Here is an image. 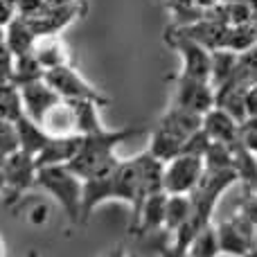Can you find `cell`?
Segmentation results:
<instances>
[{"instance_id": "cell-1", "label": "cell", "mask_w": 257, "mask_h": 257, "mask_svg": "<svg viewBox=\"0 0 257 257\" xmlns=\"http://www.w3.org/2000/svg\"><path fill=\"white\" fill-rule=\"evenodd\" d=\"M106 201H122L131 205V219L138 214L145 194L140 185V167L138 158L120 160L108 174L90 178L84 185V223L90 219L95 208Z\"/></svg>"}, {"instance_id": "cell-2", "label": "cell", "mask_w": 257, "mask_h": 257, "mask_svg": "<svg viewBox=\"0 0 257 257\" xmlns=\"http://www.w3.org/2000/svg\"><path fill=\"white\" fill-rule=\"evenodd\" d=\"M142 128L140 126H126V128H99L95 133H88L81 140V147L77 151V156L68 163V167L81 176L84 181H90V178H97L108 174L120 158L115 156L117 145L126 142L128 138L140 136Z\"/></svg>"}, {"instance_id": "cell-3", "label": "cell", "mask_w": 257, "mask_h": 257, "mask_svg": "<svg viewBox=\"0 0 257 257\" xmlns=\"http://www.w3.org/2000/svg\"><path fill=\"white\" fill-rule=\"evenodd\" d=\"M84 185L86 181L68 165H48L36 172V187L61 205L72 226L84 223Z\"/></svg>"}, {"instance_id": "cell-4", "label": "cell", "mask_w": 257, "mask_h": 257, "mask_svg": "<svg viewBox=\"0 0 257 257\" xmlns=\"http://www.w3.org/2000/svg\"><path fill=\"white\" fill-rule=\"evenodd\" d=\"M36 167L34 156L25 154L23 149L14 151L7 156V160L0 167L3 174V194H5V205L14 208L18 201L23 199L27 190L36 187Z\"/></svg>"}, {"instance_id": "cell-5", "label": "cell", "mask_w": 257, "mask_h": 257, "mask_svg": "<svg viewBox=\"0 0 257 257\" xmlns=\"http://www.w3.org/2000/svg\"><path fill=\"white\" fill-rule=\"evenodd\" d=\"M165 41L183 57L181 75L210 81V77H212V50H208L203 43L194 41L192 36L183 34L176 25H172L165 32Z\"/></svg>"}, {"instance_id": "cell-6", "label": "cell", "mask_w": 257, "mask_h": 257, "mask_svg": "<svg viewBox=\"0 0 257 257\" xmlns=\"http://www.w3.org/2000/svg\"><path fill=\"white\" fill-rule=\"evenodd\" d=\"M205 172V158L201 154L183 151L165 163L163 187L167 194H192Z\"/></svg>"}, {"instance_id": "cell-7", "label": "cell", "mask_w": 257, "mask_h": 257, "mask_svg": "<svg viewBox=\"0 0 257 257\" xmlns=\"http://www.w3.org/2000/svg\"><path fill=\"white\" fill-rule=\"evenodd\" d=\"M45 81L59 93V97L68 99V102H95L99 106H106L108 97L102 95L95 86H90L70 63L66 66L45 70Z\"/></svg>"}, {"instance_id": "cell-8", "label": "cell", "mask_w": 257, "mask_h": 257, "mask_svg": "<svg viewBox=\"0 0 257 257\" xmlns=\"http://www.w3.org/2000/svg\"><path fill=\"white\" fill-rule=\"evenodd\" d=\"M174 81H176V90H174L172 104L194 111L199 115H205L210 108L217 106V88L212 86V81L185 77L181 72L174 77Z\"/></svg>"}, {"instance_id": "cell-9", "label": "cell", "mask_w": 257, "mask_h": 257, "mask_svg": "<svg viewBox=\"0 0 257 257\" xmlns=\"http://www.w3.org/2000/svg\"><path fill=\"white\" fill-rule=\"evenodd\" d=\"M84 14H86V0H75V3H66V5H48L39 14L25 18L36 34L48 36V34H61V30H66L72 21L81 18Z\"/></svg>"}, {"instance_id": "cell-10", "label": "cell", "mask_w": 257, "mask_h": 257, "mask_svg": "<svg viewBox=\"0 0 257 257\" xmlns=\"http://www.w3.org/2000/svg\"><path fill=\"white\" fill-rule=\"evenodd\" d=\"M167 192L151 194L142 201L138 214L131 219L128 230L131 235H151L165 230V210H167Z\"/></svg>"}, {"instance_id": "cell-11", "label": "cell", "mask_w": 257, "mask_h": 257, "mask_svg": "<svg viewBox=\"0 0 257 257\" xmlns=\"http://www.w3.org/2000/svg\"><path fill=\"white\" fill-rule=\"evenodd\" d=\"M41 128L48 133L50 138H63V136H79V124H77V108L75 102L68 99H59L57 104L43 113L39 120Z\"/></svg>"}, {"instance_id": "cell-12", "label": "cell", "mask_w": 257, "mask_h": 257, "mask_svg": "<svg viewBox=\"0 0 257 257\" xmlns=\"http://www.w3.org/2000/svg\"><path fill=\"white\" fill-rule=\"evenodd\" d=\"M21 95H23V106H25V115L32 117L34 122H39L43 117V113L48 111L52 104H57L59 99V93L52 88V86L43 79H36V81H30V84H23L21 86Z\"/></svg>"}, {"instance_id": "cell-13", "label": "cell", "mask_w": 257, "mask_h": 257, "mask_svg": "<svg viewBox=\"0 0 257 257\" xmlns=\"http://www.w3.org/2000/svg\"><path fill=\"white\" fill-rule=\"evenodd\" d=\"M203 131L210 136V140L223 145H235L241 140V124L221 106L210 108L203 115Z\"/></svg>"}, {"instance_id": "cell-14", "label": "cell", "mask_w": 257, "mask_h": 257, "mask_svg": "<svg viewBox=\"0 0 257 257\" xmlns=\"http://www.w3.org/2000/svg\"><path fill=\"white\" fill-rule=\"evenodd\" d=\"M84 136H63V138H50L45 147L36 154L34 163L36 167H48V165H68L77 156L81 147Z\"/></svg>"}, {"instance_id": "cell-15", "label": "cell", "mask_w": 257, "mask_h": 257, "mask_svg": "<svg viewBox=\"0 0 257 257\" xmlns=\"http://www.w3.org/2000/svg\"><path fill=\"white\" fill-rule=\"evenodd\" d=\"M158 124L163 128H167V131L176 133L178 138H183V140L187 142L196 131H201V128H203V115H199V113H194V111H187V108L172 104V106L165 111V115L158 120Z\"/></svg>"}, {"instance_id": "cell-16", "label": "cell", "mask_w": 257, "mask_h": 257, "mask_svg": "<svg viewBox=\"0 0 257 257\" xmlns=\"http://www.w3.org/2000/svg\"><path fill=\"white\" fill-rule=\"evenodd\" d=\"M34 57L39 59V63L43 66V70H52V68L66 66L70 63V54H68V48L59 34H48V36H39L34 43Z\"/></svg>"}, {"instance_id": "cell-17", "label": "cell", "mask_w": 257, "mask_h": 257, "mask_svg": "<svg viewBox=\"0 0 257 257\" xmlns=\"http://www.w3.org/2000/svg\"><path fill=\"white\" fill-rule=\"evenodd\" d=\"M36 39H39V34L32 30L27 18L21 16V14H16V16L5 25V41H7V45L12 48L14 57H21V54L32 52Z\"/></svg>"}, {"instance_id": "cell-18", "label": "cell", "mask_w": 257, "mask_h": 257, "mask_svg": "<svg viewBox=\"0 0 257 257\" xmlns=\"http://www.w3.org/2000/svg\"><path fill=\"white\" fill-rule=\"evenodd\" d=\"M187 142L183 138H178L176 133L167 131L160 124H156V128L151 131V140H149V151L163 163H169L172 158H176L178 154H183Z\"/></svg>"}, {"instance_id": "cell-19", "label": "cell", "mask_w": 257, "mask_h": 257, "mask_svg": "<svg viewBox=\"0 0 257 257\" xmlns=\"http://www.w3.org/2000/svg\"><path fill=\"white\" fill-rule=\"evenodd\" d=\"M194 214L190 194H169L167 210H165V232L174 235L178 228H183Z\"/></svg>"}, {"instance_id": "cell-20", "label": "cell", "mask_w": 257, "mask_h": 257, "mask_svg": "<svg viewBox=\"0 0 257 257\" xmlns=\"http://www.w3.org/2000/svg\"><path fill=\"white\" fill-rule=\"evenodd\" d=\"M14 124H16V131H18L21 149L25 151V154H30V156H34L36 158V154L45 147V142L50 140V136L41 128L39 122H34L32 117H27V115H23L21 120H16Z\"/></svg>"}, {"instance_id": "cell-21", "label": "cell", "mask_w": 257, "mask_h": 257, "mask_svg": "<svg viewBox=\"0 0 257 257\" xmlns=\"http://www.w3.org/2000/svg\"><path fill=\"white\" fill-rule=\"evenodd\" d=\"M23 115H25V106H23L21 86L14 84L12 79H0V117L16 122Z\"/></svg>"}, {"instance_id": "cell-22", "label": "cell", "mask_w": 257, "mask_h": 257, "mask_svg": "<svg viewBox=\"0 0 257 257\" xmlns=\"http://www.w3.org/2000/svg\"><path fill=\"white\" fill-rule=\"evenodd\" d=\"M190 257H219L221 255V246H219V235L217 226L208 223L194 235L190 248H187Z\"/></svg>"}, {"instance_id": "cell-23", "label": "cell", "mask_w": 257, "mask_h": 257, "mask_svg": "<svg viewBox=\"0 0 257 257\" xmlns=\"http://www.w3.org/2000/svg\"><path fill=\"white\" fill-rule=\"evenodd\" d=\"M43 77H45V70L39 63V59L34 57V52L16 57V61H14V77H12L14 84L23 86V84H30V81L43 79Z\"/></svg>"}, {"instance_id": "cell-24", "label": "cell", "mask_w": 257, "mask_h": 257, "mask_svg": "<svg viewBox=\"0 0 257 257\" xmlns=\"http://www.w3.org/2000/svg\"><path fill=\"white\" fill-rule=\"evenodd\" d=\"M18 149H21V142H18L16 124H14L12 120L0 117V151H3L5 156H9Z\"/></svg>"}, {"instance_id": "cell-25", "label": "cell", "mask_w": 257, "mask_h": 257, "mask_svg": "<svg viewBox=\"0 0 257 257\" xmlns=\"http://www.w3.org/2000/svg\"><path fill=\"white\" fill-rule=\"evenodd\" d=\"M14 61H16V57H14L12 48L3 36L0 39V79H12L14 77Z\"/></svg>"}, {"instance_id": "cell-26", "label": "cell", "mask_w": 257, "mask_h": 257, "mask_svg": "<svg viewBox=\"0 0 257 257\" xmlns=\"http://www.w3.org/2000/svg\"><path fill=\"white\" fill-rule=\"evenodd\" d=\"M50 219V208L45 203H34L30 208V212H27V221L32 223V226H43V223H48Z\"/></svg>"}, {"instance_id": "cell-27", "label": "cell", "mask_w": 257, "mask_h": 257, "mask_svg": "<svg viewBox=\"0 0 257 257\" xmlns=\"http://www.w3.org/2000/svg\"><path fill=\"white\" fill-rule=\"evenodd\" d=\"M239 208H241V212L248 214V217L257 223V194H253V192L248 190V194H246V199L241 201Z\"/></svg>"}, {"instance_id": "cell-28", "label": "cell", "mask_w": 257, "mask_h": 257, "mask_svg": "<svg viewBox=\"0 0 257 257\" xmlns=\"http://www.w3.org/2000/svg\"><path fill=\"white\" fill-rule=\"evenodd\" d=\"M160 250V257H190L185 248H181V246H176L174 241H167V244H160L158 246Z\"/></svg>"}, {"instance_id": "cell-29", "label": "cell", "mask_w": 257, "mask_h": 257, "mask_svg": "<svg viewBox=\"0 0 257 257\" xmlns=\"http://www.w3.org/2000/svg\"><path fill=\"white\" fill-rule=\"evenodd\" d=\"M16 5H14V0H0V25H7L9 21H12L14 16H16Z\"/></svg>"}, {"instance_id": "cell-30", "label": "cell", "mask_w": 257, "mask_h": 257, "mask_svg": "<svg viewBox=\"0 0 257 257\" xmlns=\"http://www.w3.org/2000/svg\"><path fill=\"white\" fill-rule=\"evenodd\" d=\"M48 5H66V3H75V0H45Z\"/></svg>"}, {"instance_id": "cell-31", "label": "cell", "mask_w": 257, "mask_h": 257, "mask_svg": "<svg viewBox=\"0 0 257 257\" xmlns=\"http://www.w3.org/2000/svg\"><path fill=\"white\" fill-rule=\"evenodd\" d=\"M0 257H5V244H3V239H0Z\"/></svg>"}, {"instance_id": "cell-32", "label": "cell", "mask_w": 257, "mask_h": 257, "mask_svg": "<svg viewBox=\"0 0 257 257\" xmlns=\"http://www.w3.org/2000/svg\"><path fill=\"white\" fill-rule=\"evenodd\" d=\"M3 36H5V27L0 25V39H3Z\"/></svg>"}, {"instance_id": "cell-33", "label": "cell", "mask_w": 257, "mask_h": 257, "mask_svg": "<svg viewBox=\"0 0 257 257\" xmlns=\"http://www.w3.org/2000/svg\"><path fill=\"white\" fill-rule=\"evenodd\" d=\"M0 194H3V174H0Z\"/></svg>"}]
</instances>
